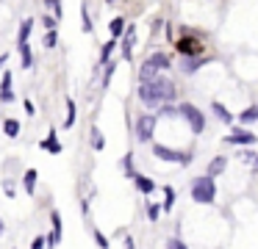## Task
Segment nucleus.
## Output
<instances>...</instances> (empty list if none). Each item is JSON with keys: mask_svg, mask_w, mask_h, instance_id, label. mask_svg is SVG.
<instances>
[{"mask_svg": "<svg viewBox=\"0 0 258 249\" xmlns=\"http://www.w3.org/2000/svg\"><path fill=\"white\" fill-rule=\"evenodd\" d=\"M175 83L169 80V77L164 75H156L153 80H145L139 83V89H136V97H139L142 105H147V108H158V105L164 103H172L175 100Z\"/></svg>", "mask_w": 258, "mask_h": 249, "instance_id": "f257e3e1", "label": "nucleus"}, {"mask_svg": "<svg viewBox=\"0 0 258 249\" xmlns=\"http://www.w3.org/2000/svg\"><path fill=\"white\" fill-rule=\"evenodd\" d=\"M167 69H172V58H169L167 53L147 55V58L142 61V66H139V83L153 80L156 75H161V72H167Z\"/></svg>", "mask_w": 258, "mask_h": 249, "instance_id": "f03ea898", "label": "nucleus"}, {"mask_svg": "<svg viewBox=\"0 0 258 249\" xmlns=\"http://www.w3.org/2000/svg\"><path fill=\"white\" fill-rule=\"evenodd\" d=\"M191 199L200 205H214V199H217V180L208 175H200L191 180Z\"/></svg>", "mask_w": 258, "mask_h": 249, "instance_id": "7ed1b4c3", "label": "nucleus"}, {"mask_svg": "<svg viewBox=\"0 0 258 249\" xmlns=\"http://www.w3.org/2000/svg\"><path fill=\"white\" fill-rule=\"evenodd\" d=\"M178 116H180V119H186V125L191 127V133H195V136H200V133L206 130V114H203L197 105L180 103L178 105Z\"/></svg>", "mask_w": 258, "mask_h": 249, "instance_id": "20e7f679", "label": "nucleus"}, {"mask_svg": "<svg viewBox=\"0 0 258 249\" xmlns=\"http://www.w3.org/2000/svg\"><path fill=\"white\" fill-rule=\"evenodd\" d=\"M153 155L158 160H167V163H180V166H189L195 160L191 152H178V149L167 147V144H153Z\"/></svg>", "mask_w": 258, "mask_h": 249, "instance_id": "39448f33", "label": "nucleus"}, {"mask_svg": "<svg viewBox=\"0 0 258 249\" xmlns=\"http://www.w3.org/2000/svg\"><path fill=\"white\" fill-rule=\"evenodd\" d=\"M156 122H158V116H156V114H142L139 119H136V141H142V144L153 141V133H156Z\"/></svg>", "mask_w": 258, "mask_h": 249, "instance_id": "423d86ee", "label": "nucleus"}, {"mask_svg": "<svg viewBox=\"0 0 258 249\" xmlns=\"http://www.w3.org/2000/svg\"><path fill=\"white\" fill-rule=\"evenodd\" d=\"M175 50H178L180 55H186V58H195V55H203V50H206V44L200 42L197 36H180L178 42H175Z\"/></svg>", "mask_w": 258, "mask_h": 249, "instance_id": "0eeeda50", "label": "nucleus"}, {"mask_svg": "<svg viewBox=\"0 0 258 249\" xmlns=\"http://www.w3.org/2000/svg\"><path fill=\"white\" fill-rule=\"evenodd\" d=\"M225 141L236 144V147H252V144L258 141V133H250L247 127H236L233 133H228V136H225Z\"/></svg>", "mask_w": 258, "mask_h": 249, "instance_id": "6e6552de", "label": "nucleus"}, {"mask_svg": "<svg viewBox=\"0 0 258 249\" xmlns=\"http://www.w3.org/2000/svg\"><path fill=\"white\" fill-rule=\"evenodd\" d=\"M50 224H53V232L47 238V246H58L61 243V232H64V221H61V213L58 210H50Z\"/></svg>", "mask_w": 258, "mask_h": 249, "instance_id": "1a4fd4ad", "label": "nucleus"}, {"mask_svg": "<svg viewBox=\"0 0 258 249\" xmlns=\"http://www.w3.org/2000/svg\"><path fill=\"white\" fill-rule=\"evenodd\" d=\"M119 39H122V42H119V50H122V58L128 61L131 55H134V44H136V25H128V28H125V33H122Z\"/></svg>", "mask_w": 258, "mask_h": 249, "instance_id": "9d476101", "label": "nucleus"}, {"mask_svg": "<svg viewBox=\"0 0 258 249\" xmlns=\"http://www.w3.org/2000/svg\"><path fill=\"white\" fill-rule=\"evenodd\" d=\"M131 180H134V186H136V191L139 194H145V197H150L153 191H156V180H150V177H145V175H139V172H136L134 177H131Z\"/></svg>", "mask_w": 258, "mask_h": 249, "instance_id": "9b49d317", "label": "nucleus"}, {"mask_svg": "<svg viewBox=\"0 0 258 249\" xmlns=\"http://www.w3.org/2000/svg\"><path fill=\"white\" fill-rule=\"evenodd\" d=\"M39 147H42V149H47L50 155H61V149H64V147H61V141H58V136H56V130L47 133V138H42Z\"/></svg>", "mask_w": 258, "mask_h": 249, "instance_id": "f8f14e48", "label": "nucleus"}, {"mask_svg": "<svg viewBox=\"0 0 258 249\" xmlns=\"http://www.w3.org/2000/svg\"><path fill=\"white\" fill-rule=\"evenodd\" d=\"M225 169H228V160H225V155H217V158H211V160H208L206 175H208V177H219Z\"/></svg>", "mask_w": 258, "mask_h": 249, "instance_id": "ddd939ff", "label": "nucleus"}, {"mask_svg": "<svg viewBox=\"0 0 258 249\" xmlns=\"http://www.w3.org/2000/svg\"><path fill=\"white\" fill-rule=\"evenodd\" d=\"M117 44H119V39H108V42H103L100 58H97V66H103V64H108V61H111V55H114V50H117Z\"/></svg>", "mask_w": 258, "mask_h": 249, "instance_id": "4468645a", "label": "nucleus"}, {"mask_svg": "<svg viewBox=\"0 0 258 249\" xmlns=\"http://www.w3.org/2000/svg\"><path fill=\"white\" fill-rule=\"evenodd\" d=\"M17 53H20V66H23V69H31V66H34V53H31V42L17 44Z\"/></svg>", "mask_w": 258, "mask_h": 249, "instance_id": "2eb2a0df", "label": "nucleus"}, {"mask_svg": "<svg viewBox=\"0 0 258 249\" xmlns=\"http://www.w3.org/2000/svg\"><path fill=\"white\" fill-rule=\"evenodd\" d=\"M36 20H31V17H25L23 22H20V31H17V44H25L31 39V31H34Z\"/></svg>", "mask_w": 258, "mask_h": 249, "instance_id": "dca6fc26", "label": "nucleus"}, {"mask_svg": "<svg viewBox=\"0 0 258 249\" xmlns=\"http://www.w3.org/2000/svg\"><path fill=\"white\" fill-rule=\"evenodd\" d=\"M36 177H39V172H36V169H25L23 188H25V194H28V197H34V194H36Z\"/></svg>", "mask_w": 258, "mask_h": 249, "instance_id": "f3484780", "label": "nucleus"}, {"mask_svg": "<svg viewBox=\"0 0 258 249\" xmlns=\"http://www.w3.org/2000/svg\"><path fill=\"white\" fill-rule=\"evenodd\" d=\"M211 111H214V116H217L222 125H230V122H233V114H230V111L219 103V100H214V103H211Z\"/></svg>", "mask_w": 258, "mask_h": 249, "instance_id": "a211bd4d", "label": "nucleus"}, {"mask_svg": "<svg viewBox=\"0 0 258 249\" xmlns=\"http://www.w3.org/2000/svg\"><path fill=\"white\" fill-rule=\"evenodd\" d=\"M125 28H128L125 17H114V20L108 22V33H111V39H119V36L125 33Z\"/></svg>", "mask_w": 258, "mask_h": 249, "instance_id": "6ab92c4d", "label": "nucleus"}, {"mask_svg": "<svg viewBox=\"0 0 258 249\" xmlns=\"http://www.w3.org/2000/svg\"><path fill=\"white\" fill-rule=\"evenodd\" d=\"M203 64H206V58H203V55H195V58H183V64H180V69H183L186 75H195V72L200 69Z\"/></svg>", "mask_w": 258, "mask_h": 249, "instance_id": "aec40b11", "label": "nucleus"}, {"mask_svg": "<svg viewBox=\"0 0 258 249\" xmlns=\"http://www.w3.org/2000/svg\"><path fill=\"white\" fill-rule=\"evenodd\" d=\"M75 119H78V108H75V100H70L67 97V116H64V130H70V127L75 125Z\"/></svg>", "mask_w": 258, "mask_h": 249, "instance_id": "412c9836", "label": "nucleus"}, {"mask_svg": "<svg viewBox=\"0 0 258 249\" xmlns=\"http://www.w3.org/2000/svg\"><path fill=\"white\" fill-rule=\"evenodd\" d=\"M161 191H164V202H161V210H167V213H169V210L175 208V199H178V194H175V188H172V186H164Z\"/></svg>", "mask_w": 258, "mask_h": 249, "instance_id": "4be33fe9", "label": "nucleus"}, {"mask_svg": "<svg viewBox=\"0 0 258 249\" xmlns=\"http://www.w3.org/2000/svg\"><path fill=\"white\" fill-rule=\"evenodd\" d=\"M3 133H6L9 138H17L20 136V119H12V116L3 119Z\"/></svg>", "mask_w": 258, "mask_h": 249, "instance_id": "5701e85b", "label": "nucleus"}, {"mask_svg": "<svg viewBox=\"0 0 258 249\" xmlns=\"http://www.w3.org/2000/svg\"><path fill=\"white\" fill-rule=\"evenodd\" d=\"M239 122H241V125H252V122H258V105H250V108L241 111Z\"/></svg>", "mask_w": 258, "mask_h": 249, "instance_id": "b1692460", "label": "nucleus"}, {"mask_svg": "<svg viewBox=\"0 0 258 249\" xmlns=\"http://www.w3.org/2000/svg\"><path fill=\"white\" fill-rule=\"evenodd\" d=\"M92 136H89V141H92V149H97L100 152L103 147H106V138H103V133H100V127H92Z\"/></svg>", "mask_w": 258, "mask_h": 249, "instance_id": "393cba45", "label": "nucleus"}, {"mask_svg": "<svg viewBox=\"0 0 258 249\" xmlns=\"http://www.w3.org/2000/svg\"><path fill=\"white\" fill-rule=\"evenodd\" d=\"M42 47L45 50L58 47V31H45V36H42Z\"/></svg>", "mask_w": 258, "mask_h": 249, "instance_id": "a878e982", "label": "nucleus"}, {"mask_svg": "<svg viewBox=\"0 0 258 249\" xmlns=\"http://www.w3.org/2000/svg\"><path fill=\"white\" fill-rule=\"evenodd\" d=\"M103 66H106V69H103V89H108L114 72H117V61H108V64H103Z\"/></svg>", "mask_w": 258, "mask_h": 249, "instance_id": "bb28decb", "label": "nucleus"}, {"mask_svg": "<svg viewBox=\"0 0 258 249\" xmlns=\"http://www.w3.org/2000/svg\"><path fill=\"white\" fill-rule=\"evenodd\" d=\"M45 9L50 11L56 20H61V14H64V9H61V0H45Z\"/></svg>", "mask_w": 258, "mask_h": 249, "instance_id": "cd10ccee", "label": "nucleus"}, {"mask_svg": "<svg viewBox=\"0 0 258 249\" xmlns=\"http://www.w3.org/2000/svg\"><path fill=\"white\" fill-rule=\"evenodd\" d=\"M81 22H84V33H92L95 31V25H92V17H89V9H86V6H81Z\"/></svg>", "mask_w": 258, "mask_h": 249, "instance_id": "c85d7f7f", "label": "nucleus"}, {"mask_svg": "<svg viewBox=\"0 0 258 249\" xmlns=\"http://www.w3.org/2000/svg\"><path fill=\"white\" fill-rule=\"evenodd\" d=\"M156 116H178V105H172V103L158 105V108H156Z\"/></svg>", "mask_w": 258, "mask_h": 249, "instance_id": "c756f323", "label": "nucleus"}, {"mask_svg": "<svg viewBox=\"0 0 258 249\" xmlns=\"http://www.w3.org/2000/svg\"><path fill=\"white\" fill-rule=\"evenodd\" d=\"M92 235H95V243H97L100 249H108V246H111V243H108V238L103 235V232L97 230V227H92Z\"/></svg>", "mask_w": 258, "mask_h": 249, "instance_id": "7c9ffc66", "label": "nucleus"}, {"mask_svg": "<svg viewBox=\"0 0 258 249\" xmlns=\"http://www.w3.org/2000/svg\"><path fill=\"white\" fill-rule=\"evenodd\" d=\"M39 22H42V28H45V31H56V28H58V20L53 14H45Z\"/></svg>", "mask_w": 258, "mask_h": 249, "instance_id": "2f4dec72", "label": "nucleus"}, {"mask_svg": "<svg viewBox=\"0 0 258 249\" xmlns=\"http://www.w3.org/2000/svg\"><path fill=\"white\" fill-rule=\"evenodd\" d=\"M158 216H161V205L147 202V219H150V221H158Z\"/></svg>", "mask_w": 258, "mask_h": 249, "instance_id": "473e14b6", "label": "nucleus"}, {"mask_svg": "<svg viewBox=\"0 0 258 249\" xmlns=\"http://www.w3.org/2000/svg\"><path fill=\"white\" fill-rule=\"evenodd\" d=\"M122 169H125V175H128V177L136 175V169H134V155H131V152L122 158Z\"/></svg>", "mask_w": 258, "mask_h": 249, "instance_id": "72a5a7b5", "label": "nucleus"}, {"mask_svg": "<svg viewBox=\"0 0 258 249\" xmlns=\"http://www.w3.org/2000/svg\"><path fill=\"white\" fill-rule=\"evenodd\" d=\"M12 89V69H3V80H0V92Z\"/></svg>", "mask_w": 258, "mask_h": 249, "instance_id": "f704fd0d", "label": "nucleus"}, {"mask_svg": "<svg viewBox=\"0 0 258 249\" xmlns=\"http://www.w3.org/2000/svg\"><path fill=\"white\" fill-rule=\"evenodd\" d=\"M47 246V238L45 235H36L34 241H31V249H45Z\"/></svg>", "mask_w": 258, "mask_h": 249, "instance_id": "c9c22d12", "label": "nucleus"}, {"mask_svg": "<svg viewBox=\"0 0 258 249\" xmlns=\"http://www.w3.org/2000/svg\"><path fill=\"white\" fill-rule=\"evenodd\" d=\"M167 249H189V246H186L180 238H169V241H167Z\"/></svg>", "mask_w": 258, "mask_h": 249, "instance_id": "e433bc0d", "label": "nucleus"}, {"mask_svg": "<svg viewBox=\"0 0 258 249\" xmlns=\"http://www.w3.org/2000/svg\"><path fill=\"white\" fill-rule=\"evenodd\" d=\"M0 103H14V92H12V89H9V92H0Z\"/></svg>", "mask_w": 258, "mask_h": 249, "instance_id": "4c0bfd02", "label": "nucleus"}, {"mask_svg": "<svg viewBox=\"0 0 258 249\" xmlns=\"http://www.w3.org/2000/svg\"><path fill=\"white\" fill-rule=\"evenodd\" d=\"M23 105H25V114H28V116L36 114V111H34V103H31V100H23Z\"/></svg>", "mask_w": 258, "mask_h": 249, "instance_id": "58836bf2", "label": "nucleus"}, {"mask_svg": "<svg viewBox=\"0 0 258 249\" xmlns=\"http://www.w3.org/2000/svg\"><path fill=\"white\" fill-rule=\"evenodd\" d=\"M125 249H136V246H134V238H131V235L125 238Z\"/></svg>", "mask_w": 258, "mask_h": 249, "instance_id": "ea45409f", "label": "nucleus"}, {"mask_svg": "<svg viewBox=\"0 0 258 249\" xmlns=\"http://www.w3.org/2000/svg\"><path fill=\"white\" fill-rule=\"evenodd\" d=\"M6 61H9V53H3V55H0V69L6 66Z\"/></svg>", "mask_w": 258, "mask_h": 249, "instance_id": "a19ab883", "label": "nucleus"}, {"mask_svg": "<svg viewBox=\"0 0 258 249\" xmlns=\"http://www.w3.org/2000/svg\"><path fill=\"white\" fill-rule=\"evenodd\" d=\"M3 232H6V224H3V219H0V238H3Z\"/></svg>", "mask_w": 258, "mask_h": 249, "instance_id": "79ce46f5", "label": "nucleus"}, {"mask_svg": "<svg viewBox=\"0 0 258 249\" xmlns=\"http://www.w3.org/2000/svg\"><path fill=\"white\" fill-rule=\"evenodd\" d=\"M252 163H255V172H258V155H255V158H252Z\"/></svg>", "mask_w": 258, "mask_h": 249, "instance_id": "37998d69", "label": "nucleus"}, {"mask_svg": "<svg viewBox=\"0 0 258 249\" xmlns=\"http://www.w3.org/2000/svg\"><path fill=\"white\" fill-rule=\"evenodd\" d=\"M108 3H114V0H108Z\"/></svg>", "mask_w": 258, "mask_h": 249, "instance_id": "c03bdc74", "label": "nucleus"}]
</instances>
